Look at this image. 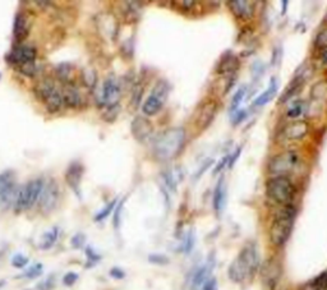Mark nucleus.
<instances>
[{
  "label": "nucleus",
  "mask_w": 327,
  "mask_h": 290,
  "mask_svg": "<svg viewBox=\"0 0 327 290\" xmlns=\"http://www.w3.org/2000/svg\"><path fill=\"white\" fill-rule=\"evenodd\" d=\"M261 260L255 244H247L237 259L229 266V279L234 283H243L252 278L260 267Z\"/></svg>",
  "instance_id": "f257e3e1"
},
{
  "label": "nucleus",
  "mask_w": 327,
  "mask_h": 290,
  "mask_svg": "<svg viewBox=\"0 0 327 290\" xmlns=\"http://www.w3.org/2000/svg\"><path fill=\"white\" fill-rule=\"evenodd\" d=\"M185 143V131L183 128H169L154 139L155 156L161 161H168L179 155Z\"/></svg>",
  "instance_id": "f03ea898"
},
{
  "label": "nucleus",
  "mask_w": 327,
  "mask_h": 290,
  "mask_svg": "<svg viewBox=\"0 0 327 290\" xmlns=\"http://www.w3.org/2000/svg\"><path fill=\"white\" fill-rule=\"evenodd\" d=\"M296 218V210L292 206H285L276 215L275 220L272 223L271 230H270V239L272 244L280 247L285 244L289 239L290 233L293 229V223Z\"/></svg>",
  "instance_id": "7ed1b4c3"
},
{
  "label": "nucleus",
  "mask_w": 327,
  "mask_h": 290,
  "mask_svg": "<svg viewBox=\"0 0 327 290\" xmlns=\"http://www.w3.org/2000/svg\"><path fill=\"white\" fill-rule=\"evenodd\" d=\"M43 186H45L43 180L41 178H36V179L27 182L23 187H20L19 191H18L17 200H15L14 203L15 211L20 212L33 207V205L40 198Z\"/></svg>",
  "instance_id": "20e7f679"
},
{
  "label": "nucleus",
  "mask_w": 327,
  "mask_h": 290,
  "mask_svg": "<svg viewBox=\"0 0 327 290\" xmlns=\"http://www.w3.org/2000/svg\"><path fill=\"white\" fill-rule=\"evenodd\" d=\"M267 196L280 205L289 206L294 197V186L287 177H275L266 184Z\"/></svg>",
  "instance_id": "39448f33"
},
{
  "label": "nucleus",
  "mask_w": 327,
  "mask_h": 290,
  "mask_svg": "<svg viewBox=\"0 0 327 290\" xmlns=\"http://www.w3.org/2000/svg\"><path fill=\"white\" fill-rule=\"evenodd\" d=\"M17 175L13 170H5L0 174V209L8 210L14 206L18 195Z\"/></svg>",
  "instance_id": "423d86ee"
},
{
  "label": "nucleus",
  "mask_w": 327,
  "mask_h": 290,
  "mask_svg": "<svg viewBox=\"0 0 327 290\" xmlns=\"http://www.w3.org/2000/svg\"><path fill=\"white\" fill-rule=\"evenodd\" d=\"M169 97V83L165 79H160L156 84H155L154 90L148 96L147 100L145 101L142 106V111L145 115L154 116L159 114L162 106L165 105L166 100Z\"/></svg>",
  "instance_id": "0eeeda50"
},
{
  "label": "nucleus",
  "mask_w": 327,
  "mask_h": 290,
  "mask_svg": "<svg viewBox=\"0 0 327 290\" xmlns=\"http://www.w3.org/2000/svg\"><path fill=\"white\" fill-rule=\"evenodd\" d=\"M59 197H60V189L59 184L55 179H50L41 192L40 198H38V207L42 214L47 215L55 210L58 206Z\"/></svg>",
  "instance_id": "6e6552de"
},
{
  "label": "nucleus",
  "mask_w": 327,
  "mask_h": 290,
  "mask_svg": "<svg viewBox=\"0 0 327 290\" xmlns=\"http://www.w3.org/2000/svg\"><path fill=\"white\" fill-rule=\"evenodd\" d=\"M120 95H122V88H120L119 82L114 76H109L104 81L100 93L96 96V101L101 107L111 106V105L118 104Z\"/></svg>",
  "instance_id": "1a4fd4ad"
},
{
  "label": "nucleus",
  "mask_w": 327,
  "mask_h": 290,
  "mask_svg": "<svg viewBox=\"0 0 327 290\" xmlns=\"http://www.w3.org/2000/svg\"><path fill=\"white\" fill-rule=\"evenodd\" d=\"M299 163V156L297 152L288 151L275 156L270 163V171L278 177H284L285 174L292 173Z\"/></svg>",
  "instance_id": "9d476101"
},
{
  "label": "nucleus",
  "mask_w": 327,
  "mask_h": 290,
  "mask_svg": "<svg viewBox=\"0 0 327 290\" xmlns=\"http://www.w3.org/2000/svg\"><path fill=\"white\" fill-rule=\"evenodd\" d=\"M36 56H37V50H36L35 46H31V45H18V46H15L12 51L9 52L6 59L13 65L20 67L23 64L33 63L36 60Z\"/></svg>",
  "instance_id": "9b49d317"
},
{
  "label": "nucleus",
  "mask_w": 327,
  "mask_h": 290,
  "mask_svg": "<svg viewBox=\"0 0 327 290\" xmlns=\"http://www.w3.org/2000/svg\"><path fill=\"white\" fill-rule=\"evenodd\" d=\"M217 113V104L214 100H207L201 105L200 110H198V115L196 118V125L198 129L203 131L209 127L214 120L215 115Z\"/></svg>",
  "instance_id": "f8f14e48"
},
{
  "label": "nucleus",
  "mask_w": 327,
  "mask_h": 290,
  "mask_svg": "<svg viewBox=\"0 0 327 290\" xmlns=\"http://www.w3.org/2000/svg\"><path fill=\"white\" fill-rule=\"evenodd\" d=\"M130 131L137 141L145 142V141L150 139L154 133V127L145 116H136L132 122V125H130Z\"/></svg>",
  "instance_id": "ddd939ff"
},
{
  "label": "nucleus",
  "mask_w": 327,
  "mask_h": 290,
  "mask_svg": "<svg viewBox=\"0 0 327 290\" xmlns=\"http://www.w3.org/2000/svg\"><path fill=\"white\" fill-rule=\"evenodd\" d=\"M84 174V166L82 165L79 161H73L69 166H68L67 171H65V180L67 184L74 191L75 195L79 196V188H81L82 178Z\"/></svg>",
  "instance_id": "4468645a"
},
{
  "label": "nucleus",
  "mask_w": 327,
  "mask_h": 290,
  "mask_svg": "<svg viewBox=\"0 0 327 290\" xmlns=\"http://www.w3.org/2000/svg\"><path fill=\"white\" fill-rule=\"evenodd\" d=\"M281 269L279 266V264L274 260H270L266 264L262 266V270H261V275H262V280H264L265 285L272 289L275 287L276 283H278L279 278H280Z\"/></svg>",
  "instance_id": "2eb2a0df"
},
{
  "label": "nucleus",
  "mask_w": 327,
  "mask_h": 290,
  "mask_svg": "<svg viewBox=\"0 0 327 290\" xmlns=\"http://www.w3.org/2000/svg\"><path fill=\"white\" fill-rule=\"evenodd\" d=\"M31 31V23H29L28 15L26 13L20 12L15 15L14 23H13V35L17 41H23L28 37Z\"/></svg>",
  "instance_id": "dca6fc26"
},
{
  "label": "nucleus",
  "mask_w": 327,
  "mask_h": 290,
  "mask_svg": "<svg viewBox=\"0 0 327 290\" xmlns=\"http://www.w3.org/2000/svg\"><path fill=\"white\" fill-rule=\"evenodd\" d=\"M229 8L234 13L235 17L242 18V19H251L255 14V4L246 0H235V1H229Z\"/></svg>",
  "instance_id": "f3484780"
},
{
  "label": "nucleus",
  "mask_w": 327,
  "mask_h": 290,
  "mask_svg": "<svg viewBox=\"0 0 327 290\" xmlns=\"http://www.w3.org/2000/svg\"><path fill=\"white\" fill-rule=\"evenodd\" d=\"M63 97V105L68 109H79L83 102V97L79 93V91L74 87V86H65L61 93Z\"/></svg>",
  "instance_id": "a211bd4d"
},
{
  "label": "nucleus",
  "mask_w": 327,
  "mask_h": 290,
  "mask_svg": "<svg viewBox=\"0 0 327 290\" xmlns=\"http://www.w3.org/2000/svg\"><path fill=\"white\" fill-rule=\"evenodd\" d=\"M55 84H54V81L49 77H43L41 78L37 83L35 84V88H33V92H35L36 97H37L40 101L45 102L52 93L55 92Z\"/></svg>",
  "instance_id": "6ab92c4d"
},
{
  "label": "nucleus",
  "mask_w": 327,
  "mask_h": 290,
  "mask_svg": "<svg viewBox=\"0 0 327 290\" xmlns=\"http://www.w3.org/2000/svg\"><path fill=\"white\" fill-rule=\"evenodd\" d=\"M238 67H239V61H238L237 56H234L233 54H226L221 58L220 63L217 65L216 72L221 76H229L233 77L235 72H237Z\"/></svg>",
  "instance_id": "aec40b11"
},
{
  "label": "nucleus",
  "mask_w": 327,
  "mask_h": 290,
  "mask_svg": "<svg viewBox=\"0 0 327 290\" xmlns=\"http://www.w3.org/2000/svg\"><path fill=\"white\" fill-rule=\"evenodd\" d=\"M308 124L307 122L304 120H298V122H294L292 124L288 125L285 128L284 134L289 141H298V139H302L306 137V134L308 133Z\"/></svg>",
  "instance_id": "412c9836"
},
{
  "label": "nucleus",
  "mask_w": 327,
  "mask_h": 290,
  "mask_svg": "<svg viewBox=\"0 0 327 290\" xmlns=\"http://www.w3.org/2000/svg\"><path fill=\"white\" fill-rule=\"evenodd\" d=\"M226 205V186L224 178L217 182V186L214 192V209L217 214H221Z\"/></svg>",
  "instance_id": "4be33fe9"
},
{
  "label": "nucleus",
  "mask_w": 327,
  "mask_h": 290,
  "mask_svg": "<svg viewBox=\"0 0 327 290\" xmlns=\"http://www.w3.org/2000/svg\"><path fill=\"white\" fill-rule=\"evenodd\" d=\"M73 70H74V68L72 64L64 61V63L56 65L55 74L64 86H70L73 83Z\"/></svg>",
  "instance_id": "5701e85b"
},
{
  "label": "nucleus",
  "mask_w": 327,
  "mask_h": 290,
  "mask_svg": "<svg viewBox=\"0 0 327 290\" xmlns=\"http://www.w3.org/2000/svg\"><path fill=\"white\" fill-rule=\"evenodd\" d=\"M278 88H279L278 81H276L275 78H271V81H270V84H269V87H267V90L265 91L264 93H261V95L258 96L257 99L255 100L256 106H264V105L269 104V102L271 101L274 97H275L276 93H278Z\"/></svg>",
  "instance_id": "b1692460"
},
{
  "label": "nucleus",
  "mask_w": 327,
  "mask_h": 290,
  "mask_svg": "<svg viewBox=\"0 0 327 290\" xmlns=\"http://www.w3.org/2000/svg\"><path fill=\"white\" fill-rule=\"evenodd\" d=\"M43 104H45V106H46L47 113L50 114L58 113V111L61 109V106H63V97H61V93L56 90L55 92L52 93L49 99L46 100V101L43 102Z\"/></svg>",
  "instance_id": "393cba45"
},
{
  "label": "nucleus",
  "mask_w": 327,
  "mask_h": 290,
  "mask_svg": "<svg viewBox=\"0 0 327 290\" xmlns=\"http://www.w3.org/2000/svg\"><path fill=\"white\" fill-rule=\"evenodd\" d=\"M302 86H303V76L296 77V78L293 79V82H290L289 86L285 88L284 93H283V96H281L280 102H285L289 99H292L293 96L296 95V93L301 90Z\"/></svg>",
  "instance_id": "a878e982"
},
{
  "label": "nucleus",
  "mask_w": 327,
  "mask_h": 290,
  "mask_svg": "<svg viewBox=\"0 0 327 290\" xmlns=\"http://www.w3.org/2000/svg\"><path fill=\"white\" fill-rule=\"evenodd\" d=\"M81 79L87 88H95L97 83V73L93 68L86 67L82 69Z\"/></svg>",
  "instance_id": "bb28decb"
},
{
  "label": "nucleus",
  "mask_w": 327,
  "mask_h": 290,
  "mask_svg": "<svg viewBox=\"0 0 327 290\" xmlns=\"http://www.w3.org/2000/svg\"><path fill=\"white\" fill-rule=\"evenodd\" d=\"M56 239H58V228H52L51 230H49L42 235L40 242V248L45 251L50 250L55 244Z\"/></svg>",
  "instance_id": "cd10ccee"
},
{
  "label": "nucleus",
  "mask_w": 327,
  "mask_h": 290,
  "mask_svg": "<svg viewBox=\"0 0 327 290\" xmlns=\"http://www.w3.org/2000/svg\"><path fill=\"white\" fill-rule=\"evenodd\" d=\"M246 92H247V88L244 87V86L237 91V93H235L234 97H233L232 100V105H230V113L234 114L235 111L238 110V107L241 106V102L243 101L244 96H246Z\"/></svg>",
  "instance_id": "c85d7f7f"
},
{
  "label": "nucleus",
  "mask_w": 327,
  "mask_h": 290,
  "mask_svg": "<svg viewBox=\"0 0 327 290\" xmlns=\"http://www.w3.org/2000/svg\"><path fill=\"white\" fill-rule=\"evenodd\" d=\"M115 206H116V200H113L110 203H109V205H106V206H105V209H102L101 211L99 212V214L96 215L95 220L97 221V223H99V221L105 220V219H106L107 216L111 214V211L115 209Z\"/></svg>",
  "instance_id": "c756f323"
},
{
  "label": "nucleus",
  "mask_w": 327,
  "mask_h": 290,
  "mask_svg": "<svg viewBox=\"0 0 327 290\" xmlns=\"http://www.w3.org/2000/svg\"><path fill=\"white\" fill-rule=\"evenodd\" d=\"M19 72L22 73V74H24L26 77H29V78L35 77L36 73H37V67H36L35 61H33V63H27L23 64V65H20Z\"/></svg>",
  "instance_id": "7c9ffc66"
},
{
  "label": "nucleus",
  "mask_w": 327,
  "mask_h": 290,
  "mask_svg": "<svg viewBox=\"0 0 327 290\" xmlns=\"http://www.w3.org/2000/svg\"><path fill=\"white\" fill-rule=\"evenodd\" d=\"M118 114H119V104L111 105V106L106 107V111L104 113L102 118H104V120H106V122H114L116 116H118Z\"/></svg>",
  "instance_id": "2f4dec72"
},
{
  "label": "nucleus",
  "mask_w": 327,
  "mask_h": 290,
  "mask_svg": "<svg viewBox=\"0 0 327 290\" xmlns=\"http://www.w3.org/2000/svg\"><path fill=\"white\" fill-rule=\"evenodd\" d=\"M303 110H304V109H303V102L297 101L289 107V110H288V116H289V118H292V119H296V118H298V116L302 115Z\"/></svg>",
  "instance_id": "473e14b6"
},
{
  "label": "nucleus",
  "mask_w": 327,
  "mask_h": 290,
  "mask_svg": "<svg viewBox=\"0 0 327 290\" xmlns=\"http://www.w3.org/2000/svg\"><path fill=\"white\" fill-rule=\"evenodd\" d=\"M194 241H196V238H194L193 230H189L187 235H185L184 244H183V250H184L185 253H191V251L193 250Z\"/></svg>",
  "instance_id": "72a5a7b5"
},
{
  "label": "nucleus",
  "mask_w": 327,
  "mask_h": 290,
  "mask_svg": "<svg viewBox=\"0 0 327 290\" xmlns=\"http://www.w3.org/2000/svg\"><path fill=\"white\" fill-rule=\"evenodd\" d=\"M41 274H42V265L36 264L29 267L28 270L23 274V276L28 279H36L38 278V276H41Z\"/></svg>",
  "instance_id": "f704fd0d"
},
{
  "label": "nucleus",
  "mask_w": 327,
  "mask_h": 290,
  "mask_svg": "<svg viewBox=\"0 0 327 290\" xmlns=\"http://www.w3.org/2000/svg\"><path fill=\"white\" fill-rule=\"evenodd\" d=\"M315 45L316 47H319V49H327V28L324 29L322 32H320L319 35H317Z\"/></svg>",
  "instance_id": "c9c22d12"
},
{
  "label": "nucleus",
  "mask_w": 327,
  "mask_h": 290,
  "mask_svg": "<svg viewBox=\"0 0 327 290\" xmlns=\"http://www.w3.org/2000/svg\"><path fill=\"white\" fill-rule=\"evenodd\" d=\"M142 92L143 88L141 84H138V86L133 88V95H132V105H133V107H138L139 102H141V97H142Z\"/></svg>",
  "instance_id": "e433bc0d"
},
{
  "label": "nucleus",
  "mask_w": 327,
  "mask_h": 290,
  "mask_svg": "<svg viewBox=\"0 0 327 290\" xmlns=\"http://www.w3.org/2000/svg\"><path fill=\"white\" fill-rule=\"evenodd\" d=\"M28 264V259L23 255H15L12 259V265L15 269H23Z\"/></svg>",
  "instance_id": "4c0bfd02"
},
{
  "label": "nucleus",
  "mask_w": 327,
  "mask_h": 290,
  "mask_svg": "<svg viewBox=\"0 0 327 290\" xmlns=\"http://www.w3.org/2000/svg\"><path fill=\"white\" fill-rule=\"evenodd\" d=\"M54 285H55V279H54V276H49L46 280H43L42 283H40V284L37 285V288L38 290H52Z\"/></svg>",
  "instance_id": "58836bf2"
},
{
  "label": "nucleus",
  "mask_w": 327,
  "mask_h": 290,
  "mask_svg": "<svg viewBox=\"0 0 327 290\" xmlns=\"http://www.w3.org/2000/svg\"><path fill=\"white\" fill-rule=\"evenodd\" d=\"M78 280V275L75 273H68L64 275L63 278V284L65 287H72V285L75 284V282Z\"/></svg>",
  "instance_id": "ea45409f"
},
{
  "label": "nucleus",
  "mask_w": 327,
  "mask_h": 290,
  "mask_svg": "<svg viewBox=\"0 0 327 290\" xmlns=\"http://www.w3.org/2000/svg\"><path fill=\"white\" fill-rule=\"evenodd\" d=\"M86 255H87V259H88V261L92 262V265L96 264V262H99L100 260H101V256L97 255V253H96L95 251L91 248V247H87L86 248Z\"/></svg>",
  "instance_id": "a19ab883"
},
{
  "label": "nucleus",
  "mask_w": 327,
  "mask_h": 290,
  "mask_svg": "<svg viewBox=\"0 0 327 290\" xmlns=\"http://www.w3.org/2000/svg\"><path fill=\"white\" fill-rule=\"evenodd\" d=\"M148 260H150V262H152V264L157 265H166L169 262L168 257L162 255H151L150 257H148Z\"/></svg>",
  "instance_id": "79ce46f5"
},
{
  "label": "nucleus",
  "mask_w": 327,
  "mask_h": 290,
  "mask_svg": "<svg viewBox=\"0 0 327 290\" xmlns=\"http://www.w3.org/2000/svg\"><path fill=\"white\" fill-rule=\"evenodd\" d=\"M84 241H86L84 235L81 234V233H78V234H75L72 238V246L74 247V248H81V247L84 244Z\"/></svg>",
  "instance_id": "37998d69"
},
{
  "label": "nucleus",
  "mask_w": 327,
  "mask_h": 290,
  "mask_svg": "<svg viewBox=\"0 0 327 290\" xmlns=\"http://www.w3.org/2000/svg\"><path fill=\"white\" fill-rule=\"evenodd\" d=\"M246 116H247V111L246 110H243V109H242V110H237L234 113V119H233V124H234V125L239 124V123L243 122V120L246 119Z\"/></svg>",
  "instance_id": "c03bdc74"
},
{
  "label": "nucleus",
  "mask_w": 327,
  "mask_h": 290,
  "mask_svg": "<svg viewBox=\"0 0 327 290\" xmlns=\"http://www.w3.org/2000/svg\"><path fill=\"white\" fill-rule=\"evenodd\" d=\"M123 203H124V201H122V202L119 203L118 207L115 209V215H114V227H115L116 229H118L119 224H120V214H122Z\"/></svg>",
  "instance_id": "a18cd8bd"
},
{
  "label": "nucleus",
  "mask_w": 327,
  "mask_h": 290,
  "mask_svg": "<svg viewBox=\"0 0 327 290\" xmlns=\"http://www.w3.org/2000/svg\"><path fill=\"white\" fill-rule=\"evenodd\" d=\"M203 290H217V283L214 278L207 279V282L203 285Z\"/></svg>",
  "instance_id": "49530a36"
},
{
  "label": "nucleus",
  "mask_w": 327,
  "mask_h": 290,
  "mask_svg": "<svg viewBox=\"0 0 327 290\" xmlns=\"http://www.w3.org/2000/svg\"><path fill=\"white\" fill-rule=\"evenodd\" d=\"M241 152H242V147H238L237 151H235L234 154L232 155V156H229V159H230V160H228V166H229V168H233V165L235 164V161H237V159L239 157Z\"/></svg>",
  "instance_id": "de8ad7c7"
},
{
  "label": "nucleus",
  "mask_w": 327,
  "mask_h": 290,
  "mask_svg": "<svg viewBox=\"0 0 327 290\" xmlns=\"http://www.w3.org/2000/svg\"><path fill=\"white\" fill-rule=\"evenodd\" d=\"M110 275L113 276L114 279H123L125 276V274L124 271L118 269V267H114V269H111L110 270Z\"/></svg>",
  "instance_id": "09e8293b"
},
{
  "label": "nucleus",
  "mask_w": 327,
  "mask_h": 290,
  "mask_svg": "<svg viewBox=\"0 0 327 290\" xmlns=\"http://www.w3.org/2000/svg\"><path fill=\"white\" fill-rule=\"evenodd\" d=\"M228 160H229V156H225V157H223V159H221V161L219 164H217V166L216 168L214 169V175H216L217 173H220L221 170H223V168L224 166L226 165V164H228Z\"/></svg>",
  "instance_id": "8fccbe9b"
},
{
  "label": "nucleus",
  "mask_w": 327,
  "mask_h": 290,
  "mask_svg": "<svg viewBox=\"0 0 327 290\" xmlns=\"http://www.w3.org/2000/svg\"><path fill=\"white\" fill-rule=\"evenodd\" d=\"M324 63L327 64V49L325 50V52H324Z\"/></svg>",
  "instance_id": "3c124183"
},
{
  "label": "nucleus",
  "mask_w": 327,
  "mask_h": 290,
  "mask_svg": "<svg viewBox=\"0 0 327 290\" xmlns=\"http://www.w3.org/2000/svg\"><path fill=\"white\" fill-rule=\"evenodd\" d=\"M326 111H327V110H326Z\"/></svg>",
  "instance_id": "603ef678"
}]
</instances>
